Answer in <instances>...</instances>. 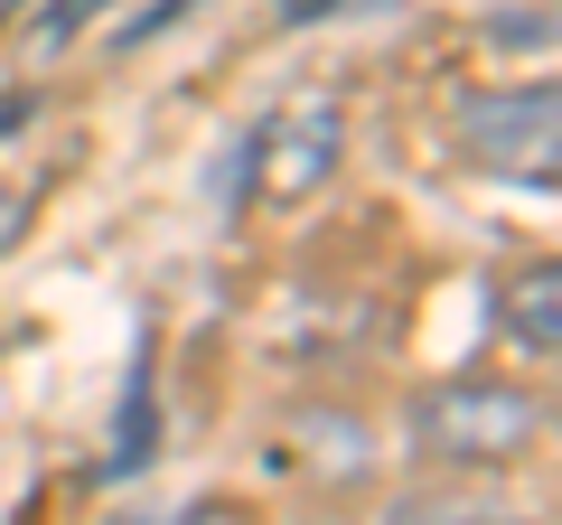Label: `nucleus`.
<instances>
[{"instance_id": "f257e3e1", "label": "nucleus", "mask_w": 562, "mask_h": 525, "mask_svg": "<svg viewBox=\"0 0 562 525\" xmlns=\"http://www.w3.org/2000/svg\"><path fill=\"white\" fill-rule=\"evenodd\" d=\"M422 460L441 469H506L543 442V394L525 384H497V376H460V384H422L413 413H403Z\"/></svg>"}, {"instance_id": "f03ea898", "label": "nucleus", "mask_w": 562, "mask_h": 525, "mask_svg": "<svg viewBox=\"0 0 562 525\" xmlns=\"http://www.w3.org/2000/svg\"><path fill=\"white\" fill-rule=\"evenodd\" d=\"M338 150H347V113L328 94H291V103H272V113L235 142V169H225L216 188L235 206H301V198L328 188Z\"/></svg>"}, {"instance_id": "7ed1b4c3", "label": "nucleus", "mask_w": 562, "mask_h": 525, "mask_svg": "<svg viewBox=\"0 0 562 525\" xmlns=\"http://www.w3.org/2000/svg\"><path fill=\"white\" fill-rule=\"evenodd\" d=\"M460 150L497 179L553 188V150H562V94L553 85H487V94H460Z\"/></svg>"}, {"instance_id": "20e7f679", "label": "nucleus", "mask_w": 562, "mask_h": 525, "mask_svg": "<svg viewBox=\"0 0 562 525\" xmlns=\"http://www.w3.org/2000/svg\"><path fill=\"white\" fill-rule=\"evenodd\" d=\"M506 338L525 347V357H543L553 366L562 357V272L553 262H525V272H506Z\"/></svg>"}, {"instance_id": "39448f33", "label": "nucleus", "mask_w": 562, "mask_h": 525, "mask_svg": "<svg viewBox=\"0 0 562 525\" xmlns=\"http://www.w3.org/2000/svg\"><path fill=\"white\" fill-rule=\"evenodd\" d=\"M140 432H160V413H150V366H140L132 404H122V450H113V469H140V460H150V450H140Z\"/></svg>"}, {"instance_id": "423d86ee", "label": "nucleus", "mask_w": 562, "mask_h": 525, "mask_svg": "<svg viewBox=\"0 0 562 525\" xmlns=\"http://www.w3.org/2000/svg\"><path fill=\"white\" fill-rule=\"evenodd\" d=\"M384 525H497L487 506H460V498H403Z\"/></svg>"}, {"instance_id": "0eeeda50", "label": "nucleus", "mask_w": 562, "mask_h": 525, "mask_svg": "<svg viewBox=\"0 0 562 525\" xmlns=\"http://www.w3.org/2000/svg\"><path fill=\"white\" fill-rule=\"evenodd\" d=\"M328 10H347V0H281V29H310V20H328Z\"/></svg>"}, {"instance_id": "6e6552de", "label": "nucleus", "mask_w": 562, "mask_h": 525, "mask_svg": "<svg viewBox=\"0 0 562 525\" xmlns=\"http://www.w3.org/2000/svg\"><path fill=\"white\" fill-rule=\"evenodd\" d=\"M76 20H94V0H66L57 20H47V38H66V29H76Z\"/></svg>"}, {"instance_id": "1a4fd4ad", "label": "nucleus", "mask_w": 562, "mask_h": 525, "mask_svg": "<svg viewBox=\"0 0 562 525\" xmlns=\"http://www.w3.org/2000/svg\"><path fill=\"white\" fill-rule=\"evenodd\" d=\"M113 525H160V516H113Z\"/></svg>"}]
</instances>
